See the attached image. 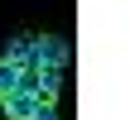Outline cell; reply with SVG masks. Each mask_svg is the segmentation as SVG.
I'll list each match as a JSON object with an SVG mask.
<instances>
[{"mask_svg": "<svg viewBox=\"0 0 135 120\" xmlns=\"http://www.w3.org/2000/svg\"><path fill=\"white\" fill-rule=\"evenodd\" d=\"M10 91H20V67L0 58V96H10Z\"/></svg>", "mask_w": 135, "mask_h": 120, "instance_id": "4", "label": "cell"}, {"mask_svg": "<svg viewBox=\"0 0 135 120\" xmlns=\"http://www.w3.org/2000/svg\"><path fill=\"white\" fill-rule=\"evenodd\" d=\"M5 62H15V67H34V34H20V39L5 48Z\"/></svg>", "mask_w": 135, "mask_h": 120, "instance_id": "3", "label": "cell"}, {"mask_svg": "<svg viewBox=\"0 0 135 120\" xmlns=\"http://www.w3.org/2000/svg\"><path fill=\"white\" fill-rule=\"evenodd\" d=\"M0 106H5V120H34L39 96L34 91H10V96H0Z\"/></svg>", "mask_w": 135, "mask_h": 120, "instance_id": "2", "label": "cell"}, {"mask_svg": "<svg viewBox=\"0 0 135 120\" xmlns=\"http://www.w3.org/2000/svg\"><path fill=\"white\" fill-rule=\"evenodd\" d=\"M68 62H73V48L53 34H44V39H34V67H44V72H68Z\"/></svg>", "mask_w": 135, "mask_h": 120, "instance_id": "1", "label": "cell"}, {"mask_svg": "<svg viewBox=\"0 0 135 120\" xmlns=\"http://www.w3.org/2000/svg\"><path fill=\"white\" fill-rule=\"evenodd\" d=\"M34 120H58V111H53V101H44V96H39V106H34Z\"/></svg>", "mask_w": 135, "mask_h": 120, "instance_id": "5", "label": "cell"}]
</instances>
